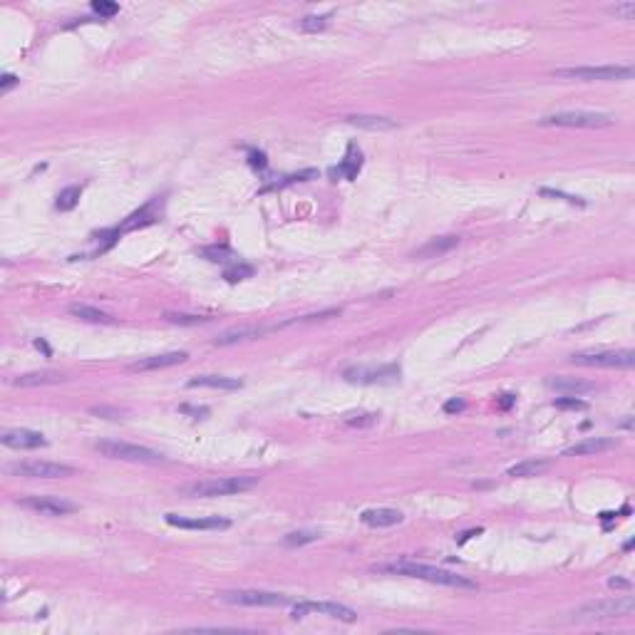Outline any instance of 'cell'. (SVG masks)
Here are the masks:
<instances>
[{
  "label": "cell",
  "instance_id": "10",
  "mask_svg": "<svg viewBox=\"0 0 635 635\" xmlns=\"http://www.w3.org/2000/svg\"><path fill=\"white\" fill-rule=\"evenodd\" d=\"M308 613H320V616L337 618V621H342V623H352L357 618V613L352 611V608L342 606V603H332V601H300V603H293L291 616L298 621V618H305Z\"/></svg>",
  "mask_w": 635,
  "mask_h": 635
},
{
  "label": "cell",
  "instance_id": "5",
  "mask_svg": "<svg viewBox=\"0 0 635 635\" xmlns=\"http://www.w3.org/2000/svg\"><path fill=\"white\" fill-rule=\"evenodd\" d=\"M635 611V601L631 596H621V598H608V601H591L586 606L578 608L573 616L578 621H608V618H626L633 616Z\"/></svg>",
  "mask_w": 635,
  "mask_h": 635
},
{
  "label": "cell",
  "instance_id": "18",
  "mask_svg": "<svg viewBox=\"0 0 635 635\" xmlns=\"http://www.w3.org/2000/svg\"><path fill=\"white\" fill-rule=\"evenodd\" d=\"M546 385L551 387V390L563 392V395H571V397L586 395V392H593V390H596V385H593V382H588V380H578V377H563V375L548 377Z\"/></svg>",
  "mask_w": 635,
  "mask_h": 635
},
{
  "label": "cell",
  "instance_id": "13",
  "mask_svg": "<svg viewBox=\"0 0 635 635\" xmlns=\"http://www.w3.org/2000/svg\"><path fill=\"white\" fill-rule=\"evenodd\" d=\"M166 523L176 528H189V531H219V528H229L231 521L221 516H204V519H189L179 516V514H166Z\"/></svg>",
  "mask_w": 635,
  "mask_h": 635
},
{
  "label": "cell",
  "instance_id": "9",
  "mask_svg": "<svg viewBox=\"0 0 635 635\" xmlns=\"http://www.w3.org/2000/svg\"><path fill=\"white\" fill-rule=\"evenodd\" d=\"M573 365L586 367H621V370H631L635 365L633 350H593V352H576L571 355Z\"/></svg>",
  "mask_w": 635,
  "mask_h": 635
},
{
  "label": "cell",
  "instance_id": "7",
  "mask_svg": "<svg viewBox=\"0 0 635 635\" xmlns=\"http://www.w3.org/2000/svg\"><path fill=\"white\" fill-rule=\"evenodd\" d=\"M219 601L231 603V606H266V608H281V606H293V598L283 596V593H271V591H221Z\"/></svg>",
  "mask_w": 635,
  "mask_h": 635
},
{
  "label": "cell",
  "instance_id": "45",
  "mask_svg": "<svg viewBox=\"0 0 635 635\" xmlns=\"http://www.w3.org/2000/svg\"><path fill=\"white\" fill-rule=\"evenodd\" d=\"M608 586L611 588H631V581H623V578H611Z\"/></svg>",
  "mask_w": 635,
  "mask_h": 635
},
{
  "label": "cell",
  "instance_id": "14",
  "mask_svg": "<svg viewBox=\"0 0 635 635\" xmlns=\"http://www.w3.org/2000/svg\"><path fill=\"white\" fill-rule=\"evenodd\" d=\"M161 209H164V196H157V199H152L149 204H144L139 211H134L132 216H127V221L119 226L117 234L119 231H134V229H144V226L157 224L159 216H161Z\"/></svg>",
  "mask_w": 635,
  "mask_h": 635
},
{
  "label": "cell",
  "instance_id": "38",
  "mask_svg": "<svg viewBox=\"0 0 635 635\" xmlns=\"http://www.w3.org/2000/svg\"><path fill=\"white\" fill-rule=\"evenodd\" d=\"M465 407H467V402L462 400V397H452V400L445 402V407H442V410H445L447 415H457V412H462Z\"/></svg>",
  "mask_w": 635,
  "mask_h": 635
},
{
  "label": "cell",
  "instance_id": "25",
  "mask_svg": "<svg viewBox=\"0 0 635 635\" xmlns=\"http://www.w3.org/2000/svg\"><path fill=\"white\" fill-rule=\"evenodd\" d=\"M360 169H362V152L355 147V144H350V147H347V154H345V161H342L340 166H335V169H330V174L345 176V179H355Z\"/></svg>",
  "mask_w": 635,
  "mask_h": 635
},
{
  "label": "cell",
  "instance_id": "2",
  "mask_svg": "<svg viewBox=\"0 0 635 635\" xmlns=\"http://www.w3.org/2000/svg\"><path fill=\"white\" fill-rule=\"evenodd\" d=\"M259 484V477H221V479H204L181 487L184 496H231V494L249 492Z\"/></svg>",
  "mask_w": 635,
  "mask_h": 635
},
{
  "label": "cell",
  "instance_id": "17",
  "mask_svg": "<svg viewBox=\"0 0 635 635\" xmlns=\"http://www.w3.org/2000/svg\"><path fill=\"white\" fill-rule=\"evenodd\" d=\"M618 442L611 440V437H588L583 442H576L573 447H566L563 450V457H586V455H598V452L613 450Z\"/></svg>",
  "mask_w": 635,
  "mask_h": 635
},
{
  "label": "cell",
  "instance_id": "37",
  "mask_svg": "<svg viewBox=\"0 0 635 635\" xmlns=\"http://www.w3.org/2000/svg\"><path fill=\"white\" fill-rule=\"evenodd\" d=\"M89 412L97 417H107V420H119L124 415L122 410H112V407H89Z\"/></svg>",
  "mask_w": 635,
  "mask_h": 635
},
{
  "label": "cell",
  "instance_id": "21",
  "mask_svg": "<svg viewBox=\"0 0 635 635\" xmlns=\"http://www.w3.org/2000/svg\"><path fill=\"white\" fill-rule=\"evenodd\" d=\"M264 332H268V327H256V325H246V327H231V330L221 332L214 340V345H234V342L241 340H254V337H261Z\"/></svg>",
  "mask_w": 635,
  "mask_h": 635
},
{
  "label": "cell",
  "instance_id": "8",
  "mask_svg": "<svg viewBox=\"0 0 635 635\" xmlns=\"http://www.w3.org/2000/svg\"><path fill=\"white\" fill-rule=\"evenodd\" d=\"M5 470L15 477H28V479H65L72 477L75 470L70 465H60V462H40V460H25V462H13Z\"/></svg>",
  "mask_w": 635,
  "mask_h": 635
},
{
  "label": "cell",
  "instance_id": "3",
  "mask_svg": "<svg viewBox=\"0 0 635 635\" xmlns=\"http://www.w3.org/2000/svg\"><path fill=\"white\" fill-rule=\"evenodd\" d=\"M94 450H97L102 457H109V460L139 462V465H161V462H164V455L149 450V447L129 445V442H117V440L94 442Z\"/></svg>",
  "mask_w": 635,
  "mask_h": 635
},
{
  "label": "cell",
  "instance_id": "1",
  "mask_svg": "<svg viewBox=\"0 0 635 635\" xmlns=\"http://www.w3.org/2000/svg\"><path fill=\"white\" fill-rule=\"evenodd\" d=\"M372 571L377 573H392V576H407V578H420V581L427 583H437V586H447V588H457V591H474L477 581L467 576H460V573L445 571V568L437 566H427V563H417V561H395V563H380V566H372Z\"/></svg>",
  "mask_w": 635,
  "mask_h": 635
},
{
  "label": "cell",
  "instance_id": "16",
  "mask_svg": "<svg viewBox=\"0 0 635 635\" xmlns=\"http://www.w3.org/2000/svg\"><path fill=\"white\" fill-rule=\"evenodd\" d=\"M186 352L184 350H176V352H164V355H154V357H144V360L134 362L129 370L134 372H152V370H164V367H174L179 362L186 360Z\"/></svg>",
  "mask_w": 635,
  "mask_h": 635
},
{
  "label": "cell",
  "instance_id": "32",
  "mask_svg": "<svg viewBox=\"0 0 635 635\" xmlns=\"http://www.w3.org/2000/svg\"><path fill=\"white\" fill-rule=\"evenodd\" d=\"M251 276H254V266H249V264H234V266H229V268L224 271V278L231 281V283L244 281V278H251Z\"/></svg>",
  "mask_w": 635,
  "mask_h": 635
},
{
  "label": "cell",
  "instance_id": "12",
  "mask_svg": "<svg viewBox=\"0 0 635 635\" xmlns=\"http://www.w3.org/2000/svg\"><path fill=\"white\" fill-rule=\"evenodd\" d=\"M18 501L20 506L43 514V516H65V514L77 511V506L72 501H65L60 496H25V499H18Z\"/></svg>",
  "mask_w": 635,
  "mask_h": 635
},
{
  "label": "cell",
  "instance_id": "15",
  "mask_svg": "<svg viewBox=\"0 0 635 635\" xmlns=\"http://www.w3.org/2000/svg\"><path fill=\"white\" fill-rule=\"evenodd\" d=\"M0 442L10 450H38V447L48 445V440L33 430H5Z\"/></svg>",
  "mask_w": 635,
  "mask_h": 635
},
{
  "label": "cell",
  "instance_id": "29",
  "mask_svg": "<svg viewBox=\"0 0 635 635\" xmlns=\"http://www.w3.org/2000/svg\"><path fill=\"white\" fill-rule=\"evenodd\" d=\"M201 254H204L209 261H214V264H229V261H236V254L229 249V246H206V249H201Z\"/></svg>",
  "mask_w": 635,
  "mask_h": 635
},
{
  "label": "cell",
  "instance_id": "28",
  "mask_svg": "<svg viewBox=\"0 0 635 635\" xmlns=\"http://www.w3.org/2000/svg\"><path fill=\"white\" fill-rule=\"evenodd\" d=\"M80 196H82V189H80V186H67V189H63L58 194V201H55V206H58L60 211H72L75 206H77Z\"/></svg>",
  "mask_w": 635,
  "mask_h": 635
},
{
  "label": "cell",
  "instance_id": "22",
  "mask_svg": "<svg viewBox=\"0 0 635 635\" xmlns=\"http://www.w3.org/2000/svg\"><path fill=\"white\" fill-rule=\"evenodd\" d=\"M65 375L55 370H40V372H28V375H18L13 380L15 387H38V385H55V382H63Z\"/></svg>",
  "mask_w": 635,
  "mask_h": 635
},
{
  "label": "cell",
  "instance_id": "34",
  "mask_svg": "<svg viewBox=\"0 0 635 635\" xmlns=\"http://www.w3.org/2000/svg\"><path fill=\"white\" fill-rule=\"evenodd\" d=\"M92 10L99 18H112V15L119 13V5L112 3V0H92Z\"/></svg>",
  "mask_w": 635,
  "mask_h": 635
},
{
  "label": "cell",
  "instance_id": "36",
  "mask_svg": "<svg viewBox=\"0 0 635 635\" xmlns=\"http://www.w3.org/2000/svg\"><path fill=\"white\" fill-rule=\"evenodd\" d=\"M613 13H616L618 18H623V20H633L635 18V3L633 0H628V3H618L616 8H613Z\"/></svg>",
  "mask_w": 635,
  "mask_h": 635
},
{
  "label": "cell",
  "instance_id": "41",
  "mask_svg": "<svg viewBox=\"0 0 635 635\" xmlns=\"http://www.w3.org/2000/svg\"><path fill=\"white\" fill-rule=\"evenodd\" d=\"M541 194L543 196H561V199L571 201V204H586V201L578 199V196H566V194H561V191H553V189H541Z\"/></svg>",
  "mask_w": 635,
  "mask_h": 635
},
{
  "label": "cell",
  "instance_id": "26",
  "mask_svg": "<svg viewBox=\"0 0 635 635\" xmlns=\"http://www.w3.org/2000/svg\"><path fill=\"white\" fill-rule=\"evenodd\" d=\"M70 315L80 318V320H85V322H102V325L112 322V315L109 313L94 308V305H85V303H72L70 305Z\"/></svg>",
  "mask_w": 635,
  "mask_h": 635
},
{
  "label": "cell",
  "instance_id": "35",
  "mask_svg": "<svg viewBox=\"0 0 635 635\" xmlns=\"http://www.w3.org/2000/svg\"><path fill=\"white\" fill-rule=\"evenodd\" d=\"M553 405L558 407V410H586V402L583 400H576V397H558Z\"/></svg>",
  "mask_w": 635,
  "mask_h": 635
},
{
  "label": "cell",
  "instance_id": "47",
  "mask_svg": "<svg viewBox=\"0 0 635 635\" xmlns=\"http://www.w3.org/2000/svg\"><path fill=\"white\" fill-rule=\"evenodd\" d=\"M621 427H626V430H631V427H633V417H631V415H628V417H626V420H623V422H621Z\"/></svg>",
  "mask_w": 635,
  "mask_h": 635
},
{
  "label": "cell",
  "instance_id": "33",
  "mask_svg": "<svg viewBox=\"0 0 635 635\" xmlns=\"http://www.w3.org/2000/svg\"><path fill=\"white\" fill-rule=\"evenodd\" d=\"M164 318L169 322H176V325H199V322H206L209 318L204 315H189V313H174V310H169V313H164Z\"/></svg>",
  "mask_w": 635,
  "mask_h": 635
},
{
  "label": "cell",
  "instance_id": "24",
  "mask_svg": "<svg viewBox=\"0 0 635 635\" xmlns=\"http://www.w3.org/2000/svg\"><path fill=\"white\" fill-rule=\"evenodd\" d=\"M189 387H211V390H241L244 382L236 377H224V375H199L194 380H189Z\"/></svg>",
  "mask_w": 635,
  "mask_h": 635
},
{
  "label": "cell",
  "instance_id": "11",
  "mask_svg": "<svg viewBox=\"0 0 635 635\" xmlns=\"http://www.w3.org/2000/svg\"><path fill=\"white\" fill-rule=\"evenodd\" d=\"M347 382H360V385H377V382H395L400 377V367L397 365H382V367H347L342 372Z\"/></svg>",
  "mask_w": 635,
  "mask_h": 635
},
{
  "label": "cell",
  "instance_id": "31",
  "mask_svg": "<svg viewBox=\"0 0 635 635\" xmlns=\"http://www.w3.org/2000/svg\"><path fill=\"white\" fill-rule=\"evenodd\" d=\"M327 20H330V15H308V18L300 20L298 28L303 33H320V30L327 28Z\"/></svg>",
  "mask_w": 635,
  "mask_h": 635
},
{
  "label": "cell",
  "instance_id": "20",
  "mask_svg": "<svg viewBox=\"0 0 635 635\" xmlns=\"http://www.w3.org/2000/svg\"><path fill=\"white\" fill-rule=\"evenodd\" d=\"M457 246H460V236H440V239H430L412 256H415V259H435V256L450 254V251L457 249Z\"/></svg>",
  "mask_w": 635,
  "mask_h": 635
},
{
  "label": "cell",
  "instance_id": "44",
  "mask_svg": "<svg viewBox=\"0 0 635 635\" xmlns=\"http://www.w3.org/2000/svg\"><path fill=\"white\" fill-rule=\"evenodd\" d=\"M514 402H516V397L514 395H501V400H499V410H509Z\"/></svg>",
  "mask_w": 635,
  "mask_h": 635
},
{
  "label": "cell",
  "instance_id": "42",
  "mask_svg": "<svg viewBox=\"0 0 635 635\" xmlns=\"http://www.w3.org/2000/svg\"><path fill=\"white\" fill-rule=\"evenodd\" d=\"M179 412H184V415H196V417H206V415H209V410H206V407H189V405H181Z\"/></svg>",
  "mask_w": 635,
  "mask_h": 635
},
{
  "label": "cell",
  "instance_id": "43",
  "mask_svg": "<svg viewBox=\"0 0 635 635\" xmlns=\"http://www.w3.org/2000/svg\"><path fill=\"white\" fill-rule=\"evenodd\" d=\"M18 82H20V80L15 77V75H3V82H0V92L5 94L10 87H15V85H18Z\"/></svg>",
  "mask_w": 635,
  "mask_h": 635
},
{
  "label": "cell",
  "instance_id": "46",
  "mask_svg": "<svg viewBox=\"0 0 635 635\" xmlns=\"http://www.w3.org/2000/svg\"><path fill=\"white\" fill-rule=\"evenodd\" d=\"M35 347H40L45 355H50V347H48V342H45V340H35Z\"/></svg>",
  "mask_w": 635,
  "mask_h": 635
},
{
  "label": "cell",
  "instance_id": "30",
  "mask_svg": "<svg viewBox=\"0 0 635 635\" xmlns=\"http://www.w3.org/2000/svg\"><path fill=\"white\" fill-rule=\"evenodd\" d=\"M318 538H320V531H293V533H286L283 543L288 548H295V546H305V543H313Z\"/></svg>",
  "mask_w": 635,
  "mask_h": 635
},
{
  "label": "cell",
  "instance_id": "27",
  "mask_svg": "<svg viewBox=\"0 0 635 635\" xmlns=\"http://www.w3.org/2000/svg\"><path fill=\"white\" fill-rule=\"evenodd\" d=\"M551 467V462L546 460H526V462H519V465L509 467V477H536L541 472H546Z\"/></svg>",
  "mask_w": 635,
  "mask_h": 635
},
{
  "label": "cell",
  "instance_id": "4",
  "mask_svg": "<svg viewBox=\"0 0 635 635\" xmlns=\"http://www.w3.org/2000/svg\"><path fill=\"white\" fill-rule=\"evenodd\" d=\"M538 124L543 127H578V129H601V127H613L616 119L611 114L603 112H583V109H576V112H556V114H546V117L538 119Z\"/></svg>",
  "mask_w": 635,
  "mask_h": 635
},
{
  "label": "cell",
  "instance_id": "19",
  "mask_svg": "<svg viewBox=\"0 0 635 635\" xmlns=\"http://www.w3.org/2000/svg\"><path fill=\"white\" fill-rule=\"evenodd\" d=\"M362 523L372 528H387V526H395V523H402V511L397 509H367V511L360 514Z\"/></svg>",
  "mask_w": 635,
  "mask_h": 635
},
{
  "label": "cell",
  "instance_id": "6",
  "mask_svg": "<svg viewBox=\"0 0 635 635\" xmlns=\"http://www.w3.org/2000/svg\"><path fill=\"white\" fill-rule=\"evenodd\" d=\"M561 80H583V82H611V80H631L633 67L628 65H598V67H561L553 70Z\"/></svg>",
  "mask_w": 635,
  "mask_h": 635
},
{
  "label": "cell",
  "instance_id": "40",
  "mask_svg": "<svg viewBox=\"0 0 635 635\" xmlns=\"http://www.w3.org/2000/svg\"><path fill=\"white\" fill-rule=\"evenodd\" d=\"M249 164L254 166V169H266V154L264 152H249Z\"/></svg>",
  "mask_w": 635,
  "mask_h": 635
},
{
  "label": "cell",
  "instance_id": "39",
  "mask_svg": "<svg viewBox=\"0 0 635 635\" xmlns=\"http://www.w3.org/2000/svg\"><path fill=\"white\" fill-rule=\"evenodd\" d=\"M345 422L350 427H367V425H372V422H375V415H350Z\"/></svg>",
  "mask_w": 635,
  "mask_h": 635
},
{
  "label": "cell",
  "instance_id": "23",
  "mask_svg": "<svg viewBox=\"0 0 635 635\" xmlns=\"http://www.w3.org/2000/svg\"><path fill=\"white\" fill-rule=\"evenodd\" d=\"M347 122L352 127H360V129H370V132H385V129H395L397 122L395 119H387V117H377V114H350Z\"/></svg>",
  "mask_w": 635,
  "mask_h": 635
}]
</instances>
